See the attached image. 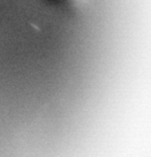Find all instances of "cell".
<instances>
[{"instance_id":"1","label":"cell","mask_w":151,"mask_h":157,"mask_svg":"<svg viewBox=\"0 0 151 157\" xmlns=\"http://www.w3.org/2000/svg\"><path fill=\"white\" fill-rule=\"evenodd\" d=\"M47 1L52 4L53 6H55L56 7L69 13L79 12L86 6L88 2V0H47Z\"/></svg>"}]
</instances>
